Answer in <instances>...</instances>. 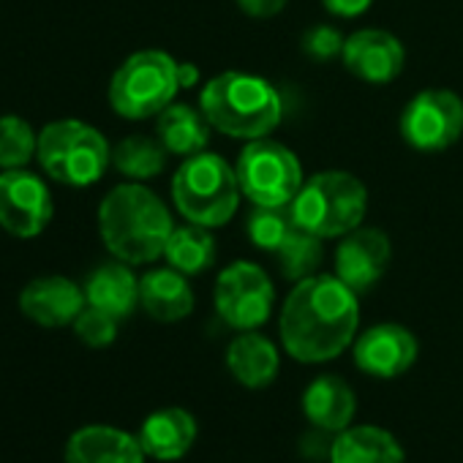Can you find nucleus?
I'll use <instances>...</instances> for the list:
<instances>
[{
    "label": "nucleus",
    "instance_id": "obj_12",
    "mask_svg": "<svg viewBox=\"0 0 463 463\" xmlns=\"http://www.w3.org/2000/svg\"><path fill=\"white\" fill-rule=\"evenodd\" d=\"M354 363L363 373L376 379H395L406 373L420 354V344L411 330L395 322L373 325L360 338H354Z\"/></svg>",
    "mask_w": 463,
    "mask_h": 463
},
{
    "label": "nucleus",
    "instance_id": "obj_8",
    "mask_svg": "<svg viewBox=\"0 0 463 463\" xmlns=\"http://www.w3.org/2000/svg\"><path fill=\"white\" fill-rule=\"evenodd\" d=\"M238 183L246 199L262 207H287L303 185V169L298 156L273 142L251 139L238 158Z\"/></svg>",
    "mask_w": 463,
    "mask_h": 463
},
{
    "label": "nucleus",
    "instance_id": "obj_14",
    "mask_svg": "<svg viewBox=\"0 0 463 463\" xmlns=\"http://www.w3.org/2000/svg\"><path fill=\"white\" fill-rule=\"evenodd\" d=\"M341 58L349 74L371 85L392 82L403 71V63H406L403 44L392 33L376 31V28L357 31L354 36H349Z\"/></svg>",
    "mask_w": 463,
    "mask_h": 463
},
{
    "label": "nucleus",
    "instance_id": "obj_11",
    "mask_svg": "<svg viewBox=\"0 0 463 463\" xmlns=\"http://www.w3.org/2000/svg\"><path fill=\"white\" fill-rule=\"evenodd\" d=\"M55 202L50 185L28 169L0 172V229L14 238H36L50 226Z\"/></svg>",
    "mask_w": 463,
    "mask_h": 463
},
{
    "label": "nucleus",
    "instance_id": "obj_13",
    "mask_svg": "<svg viewBox=\"0 0 463 463\" xmlns=\"http://www.w3.org/2000/svg\"><path fill=\"white\" fill-rule=\"evenodd\" d=\"M392 257L390 238L382 229H354L335 251V276L357 295L379 284Z\"/></svg>",
    "mask_w": 463,
    "mask_h": 463
},
{
    "label": "nucleus",
    "instance_id": "obj_34",
    "mask_svg": "<svg viewBox=\"0 0 463 463\" xmlns=\"http://www.w3.org/2000/svg\"><path fill=\"white\" fill-rule=\"evenodd\" d=\"M177 77H180V88H191L199 77V71L194 66H177Z\"/></svg>",
    "mask_w": 463,
    "mask_h": 463
},
{
    "label": "nucleus",
    "instance_id": "obj_28",
    "mask_svg": "<svg viewBox=\"0 0 463 463\" xmlns=\"http://www.w3.org/2000/svg\"><path fill=\"white\" fill-rule=\"evenodd\" d=\"M295 229L289 204L287 207H262L254 204V213L249 215V238L260 251L276 254L287 235Z\"/></svg>",
    "mask_w": 463,
    "mask_h": 463
},
{
    "label": "nucleus",
    "instance_id": "obj_24",
    "mask_svg": "<svg viewBox=\"0 0 463 463\" xmlns=\"http://www.w3.org/2000/svg\"><path fill=\"white\" fill-rule=\"evenodd\" d=\"M164 257L169 268L180 270L183 276H196V273H204L215 262V241L207 226L188 221L185 226L172 229Z\"/></svg>",
    "mask_w": 463,
    "mask_h": 463
},
{
    "label": "nucleus",
    "instance_id": "obj_2",
    "mask_svg": "<svg viewBox=\"0 0 463 463\" xmlns=\"http://www.w3.org/2000/svg\"><path fill=\"white\" fill-rule=\"evenodd\" d=\"M172 229L166 204L139 183L115 185L99 207L101 241L126 265H147L164 257Z\"/></svg>",
    "mask_w": 463,
    "mask_h": 463
},
{
    "label": "nucleus",
    "instance_id": "obj_23",
    "mask_svg": "<svg viewBox=\"0 0 463 463\" xmlns=\"http://www.w3.org/2000/svg\"><path fill=\"white\" fill-rule=\"evenodd\" d=\"M210 120L204 118L202 109H194L188 104H169L158 120H156V134L158 142L166 147L172 156H196L207 147L210 142Z\"/></svg>",
    "mask_w": 463,
    "mask_h": 463
},
{
    "label": "nucleus",
    "instance_id": "obj_15",
    "mask_svg": "<svg viewBox=\"0 0 463 463\" xmlns=\"http://www.w3.org/2000/svg\"><path fill=\"white\" fill-rule=\"evenodd\" d=\"M88 306L85 289L74 284L66 276H42L33 279L23 295H20V308L23 314L36 322L39 327L55 330V327H69L74 319L82 314Z\"/></svg>",
    "mask_w": 463,
    "mask_h": 463
},
{
    "label": "nucleus",
    "instance_id": "obj_18",
    "mask_svg": "<svg viewBox=\"0 0 463 463\" xmlns=\"http://www.w3.org/2000/svg\"><path fill=\"white\" fill-rule=\"evenodd\" d=\"M226 368L238 384L249 390H265L276 382L281 371V354L268 335L257 330H243L226 346Z\"/></svg>",
    "mask_w": 463,
    "mask_h": 463
},
{
    "label": "nucleus",
    "instance_id": "obj_16",
    "mask_svg": "<svg viewBox=\"0 0 463 463\" xmlns=\"http://www.w3.org/2000/svg\"><path fill=\"white\" fill-rule=\"evenodd\" d=\"M147 455L139 444V436L107 425L90 422L77 428L63 449V463H145Z\"/></svg>",
    "mask_w": 463,
    "mask_h": 463
},
{
    "label": "nucleus",
    "instance_id": "obj_21",
    "mask_svg": "<svg viewBox=\"0 0 463 463\" xmlns=\"http://www.w3.org/2000/svg\"><path fill=\"white\" fill-rule=\"evenodd\" d=\"M85 300L93 308L112 314L115 319H126L139 306V279L126 262L99 265L85 281Z\"/></svg>",
    "mask_w": 463,
    "mask_h": 463
},
{
    "label": "nucleus",
    "instance_id": "obj_9",
    "mask_svg": "<svg viewBox=\"0 0 463 463\" xmlns=\"http://www.w3.org/2000/svg\"><path fill=\"white\" fill-rule=\"evenodd\" d=\"M218 317L235 330H257L270 319L276 289L270 276L254 262H232L221 270L213 295Z\"/></svg>",
    "mask_w": 463,
    "mask_h": 463
},
{
    "label": "nucleus",
    "instance_id": "obj_19",
    "mask_svg": "<svg viewBox=\"0 0 463 463\" xmlns=\"http://www.w3.org/2000/svg\"><path fill=\"white\" fill-rule=\"evenodd\" d=\"M300 406L311 425L325 428L330 433H341L352 425L357 414V395L346 379L335 373H322L306 387Z\"/></svg>",
    "mask_w": 463,
    "mask_h": 463
},
{
    "label": "nucleus",
    "instance_id": "obj_33",
    "mask_svg": "<svg viewBox=\"0 0 463 463\" xmlns=\"http://www.w3.org/2000/svg\"><path fill=\"white\" fill-rule=\"evenodd\" d=\"M373 0H322V6L335 14V17H344V20H352V17H360L371 9Z\"/></svg>",
    "mask_w": 463,
    "mask_h": 463
},
{
    "label": "nucleus",
    "instance_id": "obj_6",
    "mask_svg": "<svg viewBox=\"0 0 463 463\" xmlns=\"http://www.w3.org/2000/svg\"><path fill=\"white\" fill-rule=\"evenodd\" d=\"M36 158L61 185L88 188L112 164V147L99 128L82 120H55L39 131Z\"/></svg>",
    "mask_w": 463,
    "mask_h": 463
},
{
    "label": "nucleus",
    "instance_id": "obj_20",
    "mask_svg": "<svg viewBox=\"0 0 463 463\" xmlns=\"http://www.w3.org/2000/svg\"><path fill=\"white\" fill-rule=\"evenodd\" d=\"M139 306L156 322H180L194 311V292L175 268H158L139 279Z\"/></svg>",
    "mask_w": 463,
    "mask_h": 463
},
{
    "label": "nucleus",
    "instance_id": "obj_5",
    "mask_svg": "<svg viewBox=\"0 0 463 463\" xmlns=\"http://www.w3.org/2000/svg\"><path fill=\"white\" fill-rule=\"evenodd\" d=\"M368 210L365 185L349 172H319L300 185L289 204L292 221L317 238H344L354 232Z\"/></svg>",
    "mask_w": 463,
    "mask_h": 463
},
{
    "label": "nucleus",
    "instance_id": "obj_31",
    "mask_svg": "<svg viewBox=\"0 0 463 463\" xmlns=\"http://www.w3.org/2000/svg\"><path fill=\"white\" fill-rule=\"evenodd\" d=\"M333 439L335 433L325 430V428H311L308 433L300 436V455L308 460H330V449H333Z\"/></svg>",
    "mask_w": 463,
    "mask_h": 463
},
{
    "label": "nucleus",
    "instance_id": "obj_4",
    "mask_svg": "<svg viewBox=\"0 0 463 463\" xmlns=\"http://www.w3.org/2000/svg\"><path fill=\"white\" fill-rule=\"evenodd\" d=\"M238 172L215 153L188 156L172 177V199L177 213L199 226L215 229L232 221L241 204Z\"/></svg>",
    "mask_w": 463,
    "mask_h": 463
},
{
    "label": "nucleus",
    "instance_id": "obj_3",
    "mask_svg": "<svg viewBox=\"0 0 463 463\" xmlns=\"http://www.w3.org/2000/svg\"><path fill=\"white\" fill-rule=\"evenodd\" d=\"M199 109L221 134L249 142L265 139L284 118L279 90L268 80L246 71L213 77L199 96Z\"/></svg>",
    "mask_w": 463,
    "mask_h": 463
},
{
    "label": "nucleus",
    "instance_id": "obj_7",
    "mask_svg": "<svg viewBox=\"0 0 463 463\" xmlns=\"http://www.w3.org/2000/svg\"><path fill=\"white\" fill-rule=\"evenodd\" d=\"M177 66L172 55L161 50L134 52L115 71L109 82V104L126 120L158 118L180 88Z\"/></svg>",
    "mask_w": 463,
    "mask_h": 463
},
{
    "label": "nucleus",
    "instance_id": "obj_10",
    "mask_svg": "<svg viewBox=\"0 0 463 463\" xmlns=\"http://www.w3.org/2000/svg\"><path fill=\"white\" fill-rule=\"evenodd\" d=\"M403 139L420 153H439L452 147L463 134V101L444 88L417 93L401 115Z\"/></svg>",
    "mask_w": 463,
    "mask_h": 463
},
{
    "label": "nucleus",
    "instance_id": "obj_17",
    "mask_svg": "<svg viewBox=\"0 0 463 463\" xmlns=\"http://www.w3.org/2000/svg\"><path fill=\"white\" fill-rule=\"evenodd\" d=\"M137 436H139V444L147 458L172 463L191 452V447L199 436V422L183 406H164L145 417Z\"/></svg>",
    "mask_w": 463,
    "mask_h": 463
},
{
    "label": "nucleus",
    "instance_id": "obj_30",
    "mask_svg": "<svg viewBox=\"0 0 463 463\" xmlns=\"http://www.w3.org/2000/svg\"><path fill=\"white\" fill-rule=\"evenodd\" d=\"M344 44H346V39L330 25H317L303 36V52L319 63L338 58L344 52Z\"/></svg>",
    "mask_w": 463,
    "mask_h": 463
},
{
    "label": "nucleus",
    "instance_id": "obj_32",
    "mask_svg": "<svg viewBox=\"0 0 463 463\" xmlns=\"http://www.w3.org/2000/svg\"><path fill=\"white\" fill-rule=\"evenodd\" d=\"M241 6V12H246L249 17H257V20H268V17H276L284 12L287 0H235Z\"/></svg>",
    "mask_w": 463,
    "mask_h": 463
},
{
    "label": "nucleus",
    "instance_id": "obj_22",
    "mask_svg": "<svg viewBox=\"0 0 463 463\" xmlns=\"http://www.w3.org/2000/svg\"><path fill=\"white\" fill-rule=\"evenodd\" d=\"M330 463H406V452L382 425H349L335 433Z\"/></svg>",
    "mask_w": 463,
    "mask_h": 463
},
{
    "label": "nucleus",
    "instance_id": "obj_29",
    "mask_svg": "<svg viewBox=\"0 0 463 463\" xmlns=\"http://www.w3.org/2000/svg\"><path fill=\"white\" fill-rule=\"evenodd\" d=\"M118 322L120 319H115L112 314H107L101 308H93V306H85L82 314L74 319L71 327H74L77 338L85 346H90V349H107L118 338Z\"/></svg>",
    "mask_w": 463,
    "mask_h": 463
},
{
    "label": "nucleus",
    "instance_id": "obj_25",
    "mask_svg": "<svg viewBox=\"0 0 463 463\" xmlns=\"http://www.w3.org/2000/svg\"><path fill=\"white\" fill-rule=\"evenodd\" d=\"M112 166L137 180H150L164 172L166 166V147L150 137H126L112 147Z\"/></svg>",
    "mask_w": 463,
    "mask_h": 463
},
{
    "label": "nucleus",
    "instance_id": "obj_26",
    "mask_svg": "<svg viewBox=\"0 0 463 463\" xmlns=\"http://www.w3.org/2000/svg\"><path fill=\"white\" fill-rule=\"evenodd\" d=\"M279 260V268H281V276L289 279V281H303L308 276H317L319 265H322V238L311 235V232L300 229L295 223V229L287 235V241L281 243V249L273 254Z\"/></svg>",
    "mask_w": 463,
    "mask_h": 463
},
{
    "label": "nucleus",
    "instance_id": "obj_27",
    "mask_svg": "<svg viewBox=\"0 0 463 463\" xmlns=\"http://www.w3.org/2000/svg\"><path fill=\"white\" fill-rule=\"evenodd\" d=\"M39 134L20 115L0 118V169H25L36 158Z\"/></svg>",
    "mask_w": 463,
    "mask_h": 463
},
{
    "label": "nucleus",
    "instance_id": "obj_1",
    "mask_svg": "<svg viewBox=\"0 0 463 463\" xmlns=\"http://www.w3.org/2000/svg\"><path fill=\"white\" fill-rule=\"evenodd\" d=\"M360 327V303L338 276L298 281L281 308L279 333L298 363H327L344 354Z\"/></svg>",
    "mask_w": 463,
    "mask_h": 463
}]
</instances>
